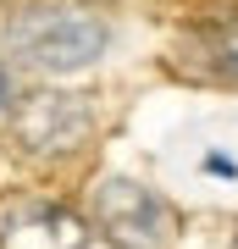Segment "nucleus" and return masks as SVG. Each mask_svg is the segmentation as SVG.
I'll list each match as a JSON object with an SVG mask.
<instances>
[{"mask_svg":"<svg viewBox=\"0 0 238 249\" xmlns=\"http://www.w3.org/2000/svg\"><path fill=\"white\" fill-rule=\"evenodd\" d=\"M188 55H194L205 72H216V78H238V11L200 22L194 34H188Z\"/></svg>","mask_w":238,"mask_h":249,"instance_id":"nucleus-5","label":"nucleus"},{"mask_svg":"<svg viewBox=\"0 0 238 249\" xmlns=\"http://www.w3.org/2000/svg\"><path fill=\"white\" fill-rule=\"evenodd\" d=\"M94 216L116 249H166L172 244V211L133 178H106L94 188Z\"/></svg>","mask_w":238,"mask_h":249,"instance_id":"nucleus-2","label":"nucleus"},{"mask_svg":"<svg viewBox=\"0 0 238 249\" xmlns=\"http://www.w3.org/2000/svg\"><path fill=\"white\" fill-rule=\"evenodd\" d=\"M233 249H238V244H233Z\"/></svg>","mask_w":238,"mask_h":249,"instance_id":"nucleus-7","label":"nucleus"},{"mask_svg":"<svg viewBox=\"0 0 238 249\" xmlns=\"http://www.w3.org/2000/svg\"><path fill=\"white\" fill-rule=\"evenodd\" d=\"M0 249H89V227L61 205H34L6 222Z\"/></svg>","mask_w":238,"mask_h":249,"instance_id":"nucleus-4","label":"nucleus"},{"mask_svg":"<svg viewBox=\"0 0 238 249\" xmlns=\"http://www.w3.org/2000/svg\"><path fill=\"white\" fill-rule=\"evenodd\" d=\"M22 150L34 155H67L89 139V106L78 94H55V89H39L17 106V122H11Z\"/></svg>","mask_w":238,"mask_h":249,"instance_id":"nucleus-3","label":"nucleus"},{"mask_svg":"<svg viewBox=\"0 0 238 249\" xmlns=\"http://www.w3.org/2000/svg\"><path fill=\"white\" fill-rule=\"evenodd\" d=\"M0 106H6V72H0Z\"/></svg>","mask_w":238,"mask_h":249,"instance_id":"nucleus-6","label":"nucleus"},{"mask_svg":"<svg viewBox=\"0 0 238 249\" xmlns=\"http://www.w3.org/2000/svg\"><path fill=\"white\" fill-rule=\"evenodd\" d=\"M6 45L39 72H78L100 61L111 45V28L89 11H61V6H28L6 22Z\"/></svg>","mask_w":238,"mask_h":249,"instance_id":"nucleus-1","label":"nucleus"}]
</instances>
